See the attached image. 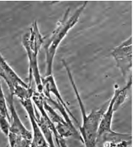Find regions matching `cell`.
<instances>
[{"instance_id":"obj_15","label":"cell","mask_w":133,"mask_h":147,"mask_svg":"<svg viewBox=\"0 0 133 147\" xmlns=\"http://www.w3.org/2000/svg\"><path fill=\"white\" fill-rule=\"evenodd\" d=\"M6 147H10V146H9V145H7V146Z\"/></svg>"},{"instance_id":"obj_11","label":"cell","mask_w":133,"mask_h":147,"mask_svg":"<svg viewBox=\"0 0 133 147\" xmlns=\"http://www.w3.org/2000/svg\"><path fill=\"white\" fill-rule=\"evenodd\" d=\"M7 138L10 147H31V140H28L16 134L10 132Z\"/></svg>"},{"instance_id":"obj_1","label":"cell","mask_w":133,"mask_h":147,"mask_svg":"<svg viewBox=\"0 0 133 147\" xmlns=\"http://www.w3.org/2000/svg\"><path fill=\"white\" fill-rule=\"evenodd\" d=\"M61 63L66 70L67 75H68L70 83L72 85L73 92L75 93V96L78 101V105L80 106V112L82 115V126H80L79 131H78L82 138V142L85 147H97L98 127H99V123H100V120L102 117V115L104 114L105 111L106 109L107 103L105 104L101 108L98 109H93L89 114H87L85 107L84 105V103L80 97L77 86L75 83V81L73 79V74L71 73L70 67L63 59H61Z\"/></svg>"},{"instance_id":"obj_6","label":"cell","mask_w":133,"mask_h":147,"mask_svg":"<svg viewBox=\"0 0 133 147\" xmlns=\"http://www.w3.org/2000/svg\"><path fill=\"white\" fill-rule=\"evenodd\" d=\"M13 95L11 93H9L6 96V100H7V106L10 112V132L19 135L21 137L26 138L28 140L32 141V132L29 131L27 128L24 126L23 123L21 120L19 115L17 114L16 111V108L14 105V99H13Z\"/></svg>"},{"instance_id":"obj_7","label":"cell","mask_w":133,"mask_h":147,"mask_svg":"<svg viewBox=\"0 0 133 147\" xmlns=\"http://www.w3.org/2000/svg\"><path fill=\"white\" fill-rule=\"evenodd\" d=\"M132 136L112 131L98 136L97 147H132Z\"/></svg>"},{"instance_id":"obj_2","label":"cell","mask_w":133,"mask_h":147,"mask_svg":"<svg viewBox=\"0 0 133 147\" xmlns=\"http://www.w3.org/2000/svg\"><path fill=\"white\" fill-rule=\"evenodd\" d=\"M87 4H88L87 1L84 2L71 16H70L71 10L70 8H68L65 13H64L63 17L61 18V19L57 22V26L53 32L51 33L50 39L47 42L43 43V46L46 54V75L47 76L52 74L54 59L59 45L64 38L66 36L67 33L77 24L80 17L84 12Z\"/></svg>"},{"instance_id":"obj_3","label":"cell","mask_w":133,"mask_h":147,"mask_svg":"<svg viewBox=\"0 0 133 147\" xmlns=\"http://www.w3.org/2000/svg\"><path fill=\"white\" fill-rule=\"evenodd\" d=\"M44 40L45 38L39 29L38 23L35 21L29 31L22 36L21 40L29 58V82L32 80L35 82L36 92L39 93L43 92V86L42 84L43 78L39 69L38 54L39 49L44 43Z\"/></svg>"},{"instance_id":"obj_8","label":"cell","mask_w":133,"mask_h":147,"mask_svg":"<svg viewBox=\"0 0 133 147\" xmlns=\"http://www.w3.org/2000/svg\"><path fill=\"white\" fill-rule=\"evenodd\" d=\"M0 78H3L5 82L7 83V86L9 88L10 93L13 94L15 88L18 86H23L25 87H28V83L21 78L17 74V73L13 70V68L10 67L7 63L5 58L0 52Z\"/></svg>"},{"instance_id":"obj_13","label":"cell","mask_w":133,"mask_h":147,"mask_svg":"<svg viewBox=\"0 0 133 147\" xmlns=\"http://www.w3.org/2000/svg\"><path fill=\"white\" fill-rule=\"evenodd\" d=\"M10 119L5 116L0 115V131L6 137H8L10 134Z\"/></svg>"},{"instance_id":"obj_9","label":"cell","mask_w":133,"mask_h":147,"mask_svg":"<svg viewBox=\"0 0 133 147\" xmlns=\"http://www.w3.org/2000/svg\"><path fill=\"white\" fill-rule=\"evenodd\" d=\"M42 84H43V95H44V96H47V95H51H51H54V96H55V98H56V100H57V102L60 103L61 105L63 106L67 112H69V114H70L71 119L76 122L75 123H76L78 127H80V124L79 123H78V121H77V119L75 118V116H74L73 113L71 112V111H70V109H69V107L67 105V104L65 102L63 97L61 95L60 92H59V90H58V88H57V86L56 82L54 80V76H53V74L46 76L45 78H42Z\"/></svg>"},{"instance_id":"obj_5","label":"cell","mask_w":133,"mask_h":147,"mask_svg":"<svg viewBox=\"0 0 133 147\" xmlns=\"http://www.w3.org/2000/svg\"><path fill=\"white\" fill-rule=\"evenodd\" d=\"M20 102L29 115V121L32 126V138L31 141V147H49L47 142L45 139L40 128L35 121V107L32 99L20 100Z\"/></svg>"},{"instance_id":"obj_4","label":"cell","mask_w":133,"mask_h":147,"mask_svg":"<svg viewBox=\"0 0 133 147\" xmlns=\"http://www.w3.org/2000/svg\"><path fill=\"white\" fill-rule=\"evenodd\" d=\"M111 55L116 62L123 78H126L128 74H131L132 68V37L124 40L120 45L112 50Z\"/></svg>"},{"instance_id":"obj_14","label":"cell","mask_w":133,"mask_h":147,"mask_svg":"<svg viewBox=\"0 0 133 147\" xmlns=\"http://www.w3.org/2000/svg\"><path fill=\"white\" fill-rule=\"evenodd\" d=\"M57 145L58 147H70L68 145H67V143L65 142V139H63V138H59L57 139Z\"/></svg>"},{"instance_id":"obj_12","label":"cell","mask_w":133,"mask_h":147,"mask_svg":"<svg viewBox=\"0 0 133 147\" xmlns=\"http://www.w3.org/2000/svg\"><path fill=\"white\" fill-rule=\"evenodd\" d=\"M0 115L5 116L10 119V112L6 100V96L4 95L2 84H1V79H0Z\"/></svg>"},{"instance_id":"obj_10","label":"cell","mask_w":133,"mask_h":147,"mask_svg":"<svg viewBox=\"0 0 133 147\" xmlns=\"http://www.w3.org/2000/svg\"><path fill=\"white\" fill-rule=\"evenodd\" d=\"M116 98V91L114 90L113 96L111 97L110 100L108 103V107L106 109L104 114L102 115L99 127L98 130V137L104 133L110 132L112 131V123H113V118L115 112L114 111V104Z\"/></svg>"}]
</instances>
